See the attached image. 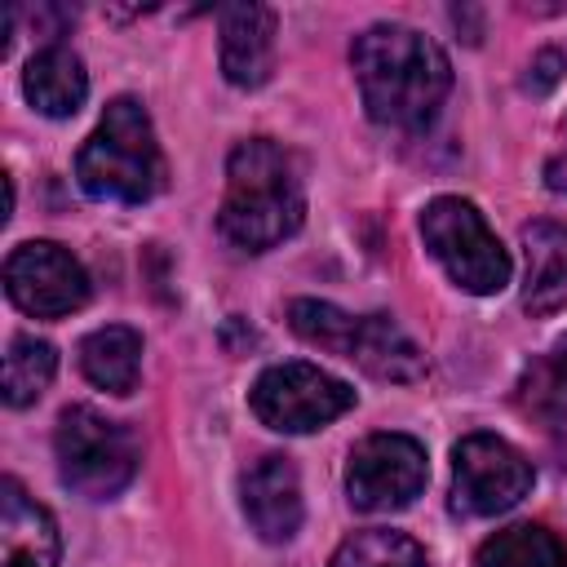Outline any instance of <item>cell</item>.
<instances>
[{"instance_id":"21","label":"cell","mask_w":567,"mask_h":567,"mask_svg":"<svg viewBox=\"0 0 567 567\" xmlns=\"http://www.w3.org/2000/svg\"><path fill=\"white\" fill-rule=\"evenodd\" d=\"M532 394H536V403H540L545 412H554V416L567 421V346H563L558 354H549V359L536 368Z\"/></svg>"},{"instance_id":"17","label":"cell","mask_w":567,"mask_h":567,"mask_svg":"<svg viewBox=\"0 0 567 567\" xmlns=\"http://www.w3.org/2000/svg\"><path fill=\"white\" fill-rule=\"evenodd\" d=\"M474 567H567V545L540 523H514L478 545Z\"/></svg>"},{"instance_id":"1","label":"cell","mask_w":567,"mask_h":567,"mask_svg":"<svg viewBox=\"0 0 567 567\" xmlns=\"http://www.w3.org/2000/svg\"><path fill=\"white\" fill-rule=\"evenodd\" d=\"M350 66L359 80L363 111L377 124L403 133L425 128L452 89L447 53L430 35L399 22H377L359 31L350 44Z\"/></svg>"},{"instance_id":"12","label":"cell","mask_w":567,"mask_h":567,"mask_svg":"<svg viewBox=\"0 0 567 567\" xmlns=\"http://www.w3.org/2000/svg\"><path fill=\"white\" fill-rule=\"evenodd\" d=\"M62 536L44 505H35L18 478L0 483V567H58Z\"/></svg>"},{"instance_id":"16","label":"cell","mask_w":567,"mask_h":567,"mask_svg":"<svg viewBox=\"0 0 567 567\" xmlns=\"http://www.w3.org/2000/svg\"><path fill=\"white\" fill-rule=\"evenodd\" d=\"M527 248V284H523V306L532 315H549L567 306V230L536 221L523 230Z\"/></svg>"},{"instance_id":"3","label":"cell","mask_w":567,"mask_h":567,"mask_svg":"<svg viewBox=\"0 0 567 567\" xmlns=\"http://www.w3.org/2000/svg\"><path fill=\"white\" fill-rule=\"evenodd\" d=\"M164 177L168 168L146 106L137 97L106 102L97 128L84 137L75 155L80 190L102 204H146L164 190Z\"/></svg>"},{"instance_id":"11","label":"cell","mask_w":567,"mask_h":567,"mask_svg":"<svg viewBox=\"0 0 567 567\" xmlns=\"http://www.w3.org/2000/svg\"><path fill=\"white\" fill-rule=\"evenodd\" d=\"M217 31H221V75L235 89H261L275 71V9L226 4L217 9Z\"/></svg>"},{"instance_id":"13","label":"cell","mask_w":567,"mask_h":567,"mask_svg":"<svg viewBox=\"0 0 567 567\" xmlns=\"http://www.w3.org/2000/svg\"><path fill=\"white\" fill-rule=\"evenodd\" d=\"M22 93L27 102L49 115V120H66L84 106L89 97V75H84V62L66 49V44H44L27 58V71H22Z\"/></svg>"},{"instance_id":"6","label":"cell","mask_w":567,"mask_h":567,"mask_svg":"<svg viewBox=\"0 0 567 567\" xmlns=\"http://www.w3.org/2000/svg\"><path fill=\"white\" fill-rule=\"evenodd\" d=\"M248 403H252L257 421L279 430V434H310V430H323L328 421H337L341 412H350L354 390L341 377L292 359V363L266 368L252 381Z\"/></svg>"},{"instance_id":"8","label":"cell","mask_w":567,"mask_h":567,"mask_svg":"<svg viewBox=\"0 0 567 567\" xmlns=\"http://www.w3.org/2000/svg\"><path fill=\"white\" fill-rule=\"evenodd\" d=\"M430 461L425 447L412 434H368L346 465V492L350 505L363 514H390L412 505L425 492Z\"/></svg>"},{"instance_id":"20","label":"cell","mask_w":567,"mask_h":567,"mask_svg":"<svg viewBox=\"0 0 567 567\" xmlns=\"http://www.w3.org/2000/svg\"><path fill=\"white\" fill-rule=\"evenodd\" d=\"M288 323H292V332H297L301 341H310V346H319V350H332V354H341V359H346V350H350V341H354V328H359L354 315H346V310L332 306V301H315V297H297V301L288 306Z\"/></svg>"},{"instance_id":"5","label":"cell","mask_w":567,"mask_h":567,"mask_svg":"<svg viewBox=\"0 0 567 567\" xmlns=\"http://www.w3.org/2000/svg\"><path fill=\"white\" fill-rule=\"evenodd\" d=\"M421 239L447 279L474 297H492L509 284V252L483 221V213L461 195H439L421 208Z\"/></svg>"},{"instance_id":"2","label":"cell","mask_w":567,"mask_h":567,"mask_svg":"<svg viewBox=\"0 0 567 567\" xmlns=\"http://www.w3.org/2000/svg\"><path fill=\"white\" fill-rule=\"evenodd\" d=\"M306 217V195L297 164L270 137H248L226 159V195L217 208V230L239 252H266L297 235Z\"/></svg>"},{"instance_id":"14","label":"cell","mask_w":567,"mask_h":567,"mask_svg":"<svg viewBox=\"0 0 567 567\" xmlns=\"http://www.w3.org/2000/svg\"><path fill=\"white\" fill-rule=\"evenodd\" d=\"M346 359L377 381H416L425 372V354L390 315H363Z\"/></svg>"},{"instance_id":"4","label":"cell","mask_w":567,"mask_h":567,"mask_svg":"<svg viewBox=\"0 0 567 567\" xmlns=\"http://www.w3.org/2000/svg\"><path fill=\"white\" fill-rule=\"evenodd\" d=\"M53 452H58L62 483L89 501L120 496L133 483L137 461H142L137 434L124 421H111L89 403H75L58 416Z\"/></svg>"},{"instance_id":"7","label":"cell","mask_w":567,"mask_h":567,"mask_svg":"<svg viewBox=\"0 0 567 567\" xmlns=\"http://www.w3.org/2000/svg\"><path fill=\"white\" fill-rule=\"evenodd\" d=\"M532 461L496 434L478 430L452 447V509L465 518H492L514 509L532 492Z\"/></svg>"},{"instance_id":"18","label":"cell","mask_w":567,"mask_h":567,"mask_svg":"<svg viewBox=\"0 0 567 567\" xmlns=\"http://www.w3.org/2000/svg\"><path fill=\"white\" fill-rule=\"evenodd\" d=\"M53 372H58V350L49 341H40L31 332L13 337L9 350H4V403L9 408L35 403L49 390Z\"/></svg>"},{"instance_id":"19","label":"cell","mask_w":567,"mask_h":567,"mask_svg":"<svg viewBox=\"0 0 567 567\" xmlns=\"http://www.w3.org/2000/svg\"><path fill=\"white\" fill-rule=\"evenodd\" d=\"M328 567H425V549L390 527H363L346 536Z\"/></svg>"},{"instance_id":"22","label":"cell","mask_w":567,"mask_h":567,"mask_svg":"<svg viewBox=\"0 0 567 567\" xmlns=\"http://www.w3.org/2000/svg\"><path fill=\"white\" fill-rule=\"evenodd\" d=\"M549 186L554 190H567V159H554L549 164Z\"/></svg>"},{"instance_id":"15","label":"cell","mask_w":567,"mask_h":567,"mask_svg":"<svg viewBox=\"0 0 567 567\" xmlns=\"http://www.w3.org/2000/svg\"><path fill=\"white\" fill-rule=\"evenodd\" d=\"M80 372L106 394H133L142 377V332L128 323L93 328L80 341Z\"/></svg>"},{"instance_id":"10","label":"cell","mask_w":567,"mask_h":567,"mask_svg":"<svg viewBox=\"0 0 567 567\" xmlns=\"http://www.w3.org/2000/svg\"><path fill=\"white\" fill-rule=\"evenodd\" d=\"M244 514L252 523V532L270 545L279 540H292L297 527H301V478H297V465L279 452H266L257 456L248 470H244Z\"/></svg>"},{"instance_id":"9","label":"cell","mask_w":567,"mask_h":567,"mask_svg":"<svg viewBox=\"0 0 567 567\" xmlns=\"http://www.w3.org/2000/svg\"><path fill=\"white\" fill-rule=\"evenodd\" d=\"M4 292L22 315L62 319L89 301V275L62 244L27 239L4 261Z\"/></svg>"}]
</instances>
